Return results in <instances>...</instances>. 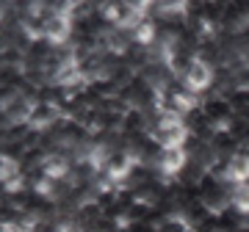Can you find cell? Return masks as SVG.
Here are the masks:
<instances>
[{"instance_id":"2","label":"cell","mask_w":249,"mask_h":232,"mask_svg":"<svg viewBox=\"0 0 249 232\" xmlns=\"http://www.w3.org/2000/svg\"><path fill=\"white\" fill-rule=\"evenodd\" d=\"M202 114L213 127H219L222 122H227V119L232 116V105H230V99L227 97H219V94H216L213 99L202 102Z\"/></svg>"},{"instance_id":"1","label":"cell","mask_w":249,"mask_h":232,"mask_svg":"<svg viewBox=\"0 0 249 232\" xmlns=\"http://www.w3.org/2000/svg\"><path fill=\"white\" fill-rule=\"evenodd\" d=\"M180 81H183V86H186L191 94H196V97H199L202 91H208L216 83V69L211 66V64H205L202 58H196Z\"/></svg>"}]
</instances>
